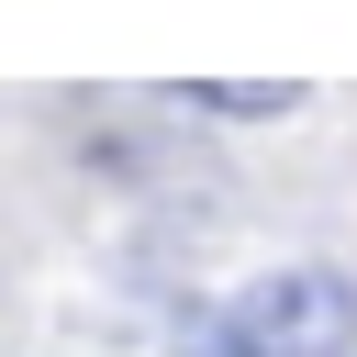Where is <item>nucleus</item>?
Here are the masks:
<instances>
[{
	"mask_svg": "<svg viewBox=\"0 0 357 357\" xmlns=\"http://www.w3.org/2000/svg\"><path fill=\"white\" fill-rule=\"evenodd\" d=\"M346 346H357V290L335 268H268L201 335V357H346Z\"/></svg>",
	"mask_w": 357,
	"mask_h": 357,
	"instance_id": "obj_1",
	"label": "nucleus"
}]
</instances>
